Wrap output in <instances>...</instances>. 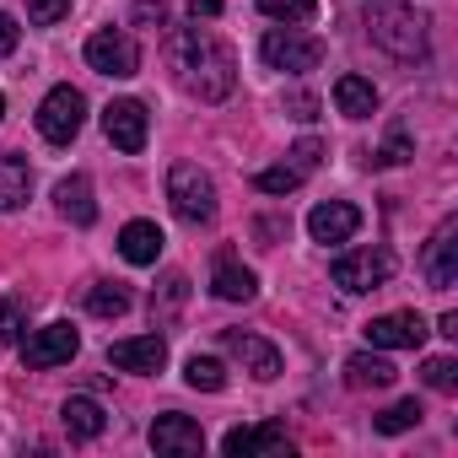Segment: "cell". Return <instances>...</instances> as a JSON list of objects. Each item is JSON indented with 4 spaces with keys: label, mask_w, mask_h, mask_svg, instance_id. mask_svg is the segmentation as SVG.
I'll return each mask as SVG.
<instances>
[{
    "label": "cell",
    "mask_w": 458,
    "mask_h": 458,
    "mask_svg": "<svg viewBox=\"0 0 458 458\" xmlns=\"http://www.w3.org/2000/svg\"><path fill=\"white\" fill-rule=\"evenodd\" d=\"M259 55H265L270 71H292V76H302V71H318L324 44H318V38H302V33H292V28H270L265 44H259Z\"/></svg>",
    "instance_id": "6"
},
{
    "label": "cell",
    "mask_w": 458,
    "mask_h": 458,
    "mask_svg": "<svg viewBox=\"0 0 458 458\" xmlns=\"http://www.w3.org/2000/svg\"><path fill=\"white\" fill-rule=\"evenodd\" d=\"M367 340H372L377 351H420L426 318H420V313H383V318L367 324Z\"/></svg>",
    "instance_id": "13"
},
{
    "label": "cell",
    "mask_w": 458,
    "mask_h": 458,
    "mask_svg": "<svg viewBox=\"0 0 458 458\" xmlns=\"http://www.w3.org/2000/svg\"><path fill=\"white\" fill-rule=\"evenodd\" d=\"M0 114H6V98H0Z\"/></svg>",
    "instance_id": "39"
},
{
    "label": "cell",
    "mask_w": 458,
    "mask_h": 458,
    "mask_svg": "<svg viewBox=\"0 0 458 458\" xmlns=\"http://www.w3.org/2000/svg\"><path fill=\"white\" fill-rule=\"evenodd\" d=\"M189 17L194 22H216L221 17V0H189Z\"/></svg>",
    "instance_id": "37"
},
{
    "label": "cell",
    "mask_w": 458,
    "mask_h": 458,
    "mask_svg": "<svg viewBox=\"0 0 458 458\" xmlns=\"http://www.w3.org/2000/svg\"><path fill=\"white\" fill-rule=\"evenodd\" d=\"M394 377H399V367H394L388 356L361 351V356H351V361H345V383H351V388H388Z\"/></svg>",
    "instance_id": "22"
},
{
    "label": "cell",
    "mask_w": 458,
    "mask_h": 458,
    "mask_svg": "<svg viewBox=\"0 0 458 458\" xmlns=\"http://www.w3.org/2000/svg\"><path fill=\"white\" fill-rule=\"evenodd\" d=\"M183 383L199 388V394H221V388H226V367H221L216 356H189V361H183Z\"/></svg>",
    "instance_id": "24"
},
{
    "label": "cell",
    "mask_w": 458,
    "mask_h": 458,
    "mask_svg": "<svg viewBox=\"0 0 458 458\" xmlns=\"http://www.w3.org/2000/svg\"><path fill=\"white\" fill-rule=\"evenodd\" d=\"M17 324H22V302H0V345H12L17 340Z\"/></svg>",
    "instance_id": "33"
},
{
    "label": "cell",
    "mask_w": 458,
    "mask_h": 458,
    "mask_svg": "<svg viewBox=\"0 0 458 458\" xmlns=\"http://www.w3.org/2000/svg\"><path fill=\"white\" fill-rule=\"evenodd\" d=\"M259 12L276 22H308L313 17V0H259Z\"/></svg>",
    "instance_id": "29"
},
{
    "label": "cell",
    "mask_w": 458,
    "mask_h": 458,
    "mask_svg": "<svg viewBox=\"0 0 458 458\" xmlns=\"http://www.w3.org/2000/svg\"><path fill=\"white\" fill-rule=\"evenodd\" d=\"M87 65L98 71V76H135L140 71V49H135V38L130 33H114V28H103V33H92L87 38Z\"/></svg>",
    "instance_id": "7"
},
{
    "label": "cell",
    "mask_w": 458,
    "mask_h": 458,
    "mask_svg": "<svg viewBox=\"0 0 458 458\" xmlns=\"http://www.w3.org/2000/svg\"><path fill=\"white\" fill-rule=\"evenodd\" d=\"M286 108H292V119H318V98L313 92H286Z\"/></svg>",
    "instance_id": "34"
},
{
    "label": "cell",
    "mask_w": 458,
    "mask_h": 458,
    "mask_svg": "<svg viewBox=\"0 0 458 458\" xmlns=\"http://www.w3.org/2000/svg\"><path fill=\"white\" fill-rule=\"evenodd\" d=\"M335 108H340L345 119H372L377 87H372L367 76H340V81H335Z\"/></svg>",
    "instance_id": "20"
},
{
    "label": "cell",
    "mask_w": 458,
    "mask_h": 458,
    "mask_svg": "<svg viewBox=\"0 0 458 458\" xmlns=\"http://www.w3.org/2000/svg\"><path fill=\"white\" fill-rule=\"evenodd\" d=\"M108 361H114L119 372H162V361H167V340H162V335L114 340V345H108Z\"/></svg>",
    "instance_id": "15"
},
{
    "label": "cell",
    "mask_w": 458,
    "mask_h": 458,
    "mask_svg": "<svg viewBox=\"0 0 458 458\" xmlns=\"http://www.w3.org/2000/svg\"><path fill=\"white\" fill-rule=\"evenodd\" d=\"M221 447L233 453V458H243V453H276V447H286V426H281V420H265V426H233Z\"/></svg>",
    "instance_id": "18"
},
{
    "label": "cell",
    "mask_w": 458,
    "mask_h": 458,
    "mask_svg": "<svg viewBox=\"0 0 458 458\" xmlns=\"http://www.w3.org/2000/svg\"><path fill=\"white\" fill-rule=\"evenodd\" d=\"M308 233H313V243H345V238L361 233V210L351 199H324L308 216Z\"/></svg>",
    "instance_id": "12"
},
{
    "label": "cell",
    "mask_w": 458,
    "mask_h": 458,
    "mask_svg": "<svg viewBox=\"0 0 458 458\" xmlns=\"http://www.w3.org/2000/svg\"><path fill=\"white\" fill-rule=\"evenodd\" d=\"M55 205H60V216L76 221V226H92V221H98V199H92V183H87L81 173H71V178L55 183Z\"/></svg>",
    "instance_id": "17"
},
{
    "label": "cell",
    "mask_w": 458,
    "mask_h": 458,
    "mask_svg": "<svg viewBox=\"0 0 458 458\" xmlns=\"http://www.w3.org/2000/svg\"><path fill=\"white\" fill-rule=\"evenodd\" d=\"M221 345H226V356H238L259 383H276L281 377V351L265 335H254V329H221Z\"/></svg>",
    "instance_id": "10"
},
{
    "label": "cell",
    "mask_w": 458,
    "mask_h": 458,
    "mask_svg": "<svg viewBox=\"0 0 458 458\" xmlns=\"http://www.w3.org/2000/svg\"><path fill=\"white\" fill-rule=\"evenodd\" d=\"M17 44H22V28H17V17H12V12H0V60H6Z\"/></svg>",
    "instance_id": "36"
},
{
    "label": "cell",
    "mask_w": 458,
    "mask_h": 458,
    "mask_svg": "<svg viewBox=\"0 0 458 458\" xmlns=\"http://www.w3.org/2000/svg\"><path fill=\"white\" fill-rule=\"evenodd\" d=\"M135 22L140 28H162L167 22V6H162V0H135Z\"/></svg>",
    "instance_id": "35"
},
{
    "label": "cell",
    "mask_w": 458,
    "mask_h": 458,
    "mask_svg": "<svg viewBox=\"0 0 458 458\" xmlns=\"http://www.w3.org/2000/svg\"><path fill=\"white\" fill-rule=\"evenodd\" d=\"M162 226L157 221H130L124 233H119V254L130 259V265H157L162 259Z\"/></svg>",
    "instance_id": "19"
},
{
    "label": "cell",
    "mask_w": 458,
    "mask_h": 458,
    "mask_svg": "<svg viewBox=\"0 0 458 458\" xmlns=\"http://www.w3.org/2000/svg\"><path fill=\"white\" fill-rule=\"evenodd\" d=\"M426 28L431 22L415 6H404V0H372V6H367V38L377 49H388L394 60H404V65H420L431 55Z\"/></svg>",
    "instance_id": "2"
},
{
    "label": "cell",
    "mask_w": 458,
    "mask_h": 458,
    "mask_svg": "<svg viewBox=\"0 0 458 458\" xmlns=\"http://www.w3.org/2000/svg\"><path fill=\"white\" fill-rule=\"evenodd\" d=\"M65 12H71V0H28V17H33L38 28H55Z\"/></svg>",
    "instance_id": "30"
},
{
    "label": "cell",
    "mask_w": 458,
    "mask_h": 458,
    "mask_svg": "<svg viewBox=\"0 0 458 458\" xmlns=\"http://www.w3.org/2000/svg\"><path fill=\"white\" fill-rule=\"evenodd\" d=\"M437 335H447V340H458V313H442V318H437Z\"/></svg>",
    "instance_id": "38"
},
{
    "label": "cell",
    "mask_w": 458,
    "mask_h": 458,
    "mask_svg": "<svg viewBox=\"0 0 458 458\" xmlns=\"http://www.w3.org/2000/svg\"><path fill=\"white\" fill-rule=\"evenodd\" d=\"M453 238H458V226L442 221V226H437V238H431L426 254H420V270H426V281H431L437 292H447V286L458 281V243H453Z\"/></svg>",
    "instance_id": "14"
},
{
    "label": "cell",
    "mask_w": 458,
    "mask_h": 458,
    "mask_svg": "<svg viewBox=\"0 0 458 458\" xmlns=\"http://www.w3.org/2000/svg\"><path fill=\"white\" fill-rule=\"evenodd\" d=\"M33 189V173L22 157H0V210H22Z\"/></svg>",
    "instance_id": "23"
},
{
    "label": "cell",
    "mask_w": 458,
    "mask_h": 458,
    "mask_svg": "<svg viewBox=\"0 0 458 458\" xmlns=\"http://www.w3.org/2000/svg\"><path fill=\"white\" fill-rule=\"evenodd\" d=\"M76 351H81V335H76L71 324H44V329H33V335L22 340V361H28L33 372L65 367V361H71Z\"/></svg>",
    "instance_id": "9"
},
{
    "label": "cell",
    "mask_w": 458,
    "mask_h": 458,
    "mask_svg": "<svg viewBox=\"0 0 458 458\" xmlns=\"http://www.w3.org/2000/svg\"><path fill=\"white\" fill-rule=\"evenodd\" d=\"M420 383L437 394H458V361L453 356H426L420 361Z\"/></svg>",
    "instance_id": "26"
},
{
    "label": "cell",
    "mask_w": 458,
    "mask_h": 458,
    "mask_svg": "<svg viewBox=\"0 0 458 458\" xmlns=\"http://www.w3.org/2000/svg\"><path fill=\"white\" fill-rule=\"evenodd\" d=\"M210 292H216L221 302H254L259 276H254L249 265H238L233 254H221V259H216V270H210Z\"/></svg>",
    "instance_id": "16"
},
{
    "label": "cell",
    "mask_w": 458,
    "mask_h": 458,
    "mask_svg": "<svg viewBox=\"0 0 458 458\" xmlns=\"http://www.w3.org/2000/svg\"><path fill=\"white\" fill-rule=\"evenodd\" d=\"M151 447L157 453H173V458H189V453H205V431H199V420L167 410V415L151 420Z\"/></svg>",
    "instance_id": "11"
},
{
    "label": "cell",
    "mask_w": 458,
    "mask_h": 458,
    "mask_svg": "<svg viewBox=\"0 0 458 458\" xmlns=\"http://www.w3.org/2000/svg\"><path fill=\"white\" fill-rule=\"evenodd\" d=\"M87 124V98L76 87H55L44 103H38V135L55 140V146H71Z\"/></svg>",
    "instance_id": "5"
},
{
    "label": "cell",
    "mask_w": 458,
    "mask_h": 458,
    "mask_svg": "<svg viewBox=\"0 0 458 458\" xmlns=\"http://www.w3.org/2000/svg\"><path fill=\"white\" fill-rule=\"evenodd\" d=\"M318 162H324V146H318V140H297V146H292V167H297V173H313Z\"/></svg>",
    "instance_id": "32"
},
{
    "label": "cell",
    "mask_w": 458,
    "mask_h": 458,
    "mask_svg": "<svg viewBox=\"0 0 458 458\" xmlns=\"http://www.w3.org/2000/svg\"><path fill=\"white\" fill-rule=\"evenodd\" d=\"M167 199H173V210H178L189 226L216 221V183H210V173H199L194 162H173V167H167Z\"/></svg>",
    "instance_id": "3"
},
{
    "label": "cell",
    "mask_w": 458,
    "mask_h": 458,
    "mask_svg": "<svg viewBox=\"0 0 458 458\" xmlns=\"http://www.w3.org/2000/svg\"><path fill=\"white\" fill-rule=\"evenodd\" d=\"M103 135H108L124 157L146 151V135H151V114H146V103H135V98L108 103V108H103Z\"/></svg>",
    "instance_id": "8"
},
{
    "label": "cell",
    "mask_w": 458,
    "mask_h": 458,
    "mask_svg": "<svg viewBox=\"0 0 458 458\" xmlns=\"http://www.w3.org/2000/svg\"><path fill=\"white\" fill-rule=\"evenodd\" d=\"M329 276H335L340 292L361 297V292L388 286V276H394V254H388V249H351V254H340V259L329 265Z\"/></svg>",
    "instance_id": "4"
},
{
    "label": "cell",
    "mask_w": 458,
    "mask_h": 458,
    "mask_svg": "<svg viewBox=\"0 0 458 458\" xmlns=\"http://www.w3.org/2000/svg\"><path fill=\"white\" fill-rule=\"evenodd\" d=\"M410 157H415V151H410V135H404V130H394V135H388V146L377 151V162H383V167H399V162H410Z\"/></svg>",
    "instance_id": "31"
},
{
    "label": "cell",
    "mask_w": 458,
    "mask_h": 458,
    "mask_svg": "<svg viewBox=\"0 0 458 458\" xmlns=\"http://www.w3.org/2000/svg\"><path fill=\"white\" fill-rule=\"evenodd\" d=\"M302 178H308V173H297L292 162H281V167H265V173H254V189H259V194H292Z\"/></svg>",
    "instance_id": "28"
},
{
    "label": "cell",
    "mask_w": 458,
    "mask_h": 458,
    "mask_svg": "<svg viewBox=\"0 0 458 458\" xmlns=\"http://www.w3.org/2000/svg\"><path fill=\"white\" fill-rule=\"evenodd\" d=\"M87 308H92L98 318H124V313H130V292H124L119 281H98V286L87 292Z\"/></svg>",
    "instance_id": "25"
},
{
    "label": "cell",
    "mask_w": 458,
    "mask_h": 458,
    "mask_svg": "<svg viewBox=\"0 0 458 458\" xmlns=\"http://www.w3.org/2000/svg\"><path fill=\"white\" fill-rule=\"evenodd\" d=\"M167 65L178 71V87L194 92L199 103H221L226 92H233V81H238L233 49L216 44V38L199 33V28H178V33L167 38Z\"/></svg>",
    "instance_id": "1"
},
{
    "label": "cell",
    "mask_w": 458,
    "mask_h": 458,
    "mask_svg": "<svg viewBox=\"0 0 458 458\" xmlns=\"http://www.w3.org/2000/svg\"><path fill=\"white\" fill-rule=\"evenodd\" d=\"M420 415H426V410H420L415 399H399V404H388V410H383V415H377L372 426H377L383 437H399V431H410V426H420Z\"/></svg>",
    "instance_id": "27"
},
{
    "label": "cell",
    "mask_w": 458,
    "mask_h": 458,
    "mask_svg": "<svg viewBox=\"0 0 458 458\" xmlns=\"http://www.w3.org/2000/svg\"><path fill=\"white\" fill-rule=\"evenodd\" d=\"M60 420H65V431H71L76 442H92V437H103V431H108V415H103V404H98V399H65Z\"/></svg>",
    "instance_id": "21"
}]
</instances>
